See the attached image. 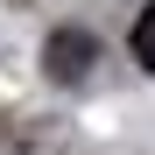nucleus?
<instances>
[{
    "mask_svg": "<svg viewBox=\"0 0 155 155\" xmlns=\"http://www.w3.org/2000/svg\"><path fill=\"white\" fill-rule=\"evenodd\" d=\"M42 64H49L57 85H71V78H85V71L99 64V42H92L85 28H57V35H49V49H42Z\"/></svg>",
    "mask_w": 155,
    "mask_h": 155,
    "instance_id": "obj_1",
    "label": "nucleus"
},
{
    "mask_svg": "<svg viewBox=\"0 0 155 155\" xmlns=\"http://www.w3.org/2000/svg\"><path fill=\"white\" fill-rule=\"evenodd\" d=\"M134 64L155 71V7H141V21H134Z\"/></svg>",
    "mask_w": 155,
    "mask_h": 155,
    "instance_id": "obj_2",
    "label": "nucleus"
}]
</instances>
